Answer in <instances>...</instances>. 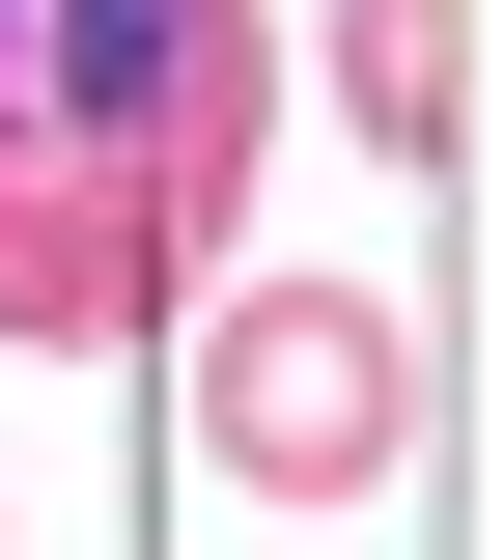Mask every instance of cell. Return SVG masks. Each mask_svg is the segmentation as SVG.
<instances>
[{
    "instance_id": "obj_1",
    "label": "cell",
    "mask_w": 504,
    "mask_h": 560,
    "mask_svg": "<svg viewBox=\"0 0 504 560\" xmlns=\"http://www.w3.org/2000/svg\"><path fill=\"white\" fill-rule=\"evenodd\" d=\"M0 168H113L224 280L281 168V0H0Z\"/></svg>"
},
{
    "instance_id": "obj_2",
    "label": "cell",
    "mask_w": 504,
    "mask_h": 560,
    "mask_svg": "<svg viewBox=\"0 0 504 560\" xmlns=\"http://www.w3.org/2000/svg\"><path fill=\"white\" fill-rule=\"evenodd\" d=\"M168 337H197V448H224L253 504L421 477V308H392V280H197Z\"/></svg>"
},
{
    "instance_id": "obj_3",
    "label": "cell",
    "mask_w": 504,
    "mask_h": 560,
    "mask_svg": "<svg viewBox=\"0 0 504 560\" xmlns=\"http://www.w3.org/2000/svg\"><path fill=\"white\" fill-rule=\"evenodd\" d=\"M197 308V253H168L113 168H0V337L28 364H113V337H168Z\"/></svg>"
},
{
    "instance_id": "obj_4",
    "label": "cell",
    "mask_w": 504,
    "mask_h": 560,
    "mask_svg": "<svg viewBox=\"0 0 504 560\" xmlns=\"http://www.w3.org/2000/svg\"><path fill=\"white\" fill-rule=\"evenodd\" d=\"M308 84H337V140L448 168V84H477V28H448V0H337V28H308Z\"/></svg>"
}]
</instances>
